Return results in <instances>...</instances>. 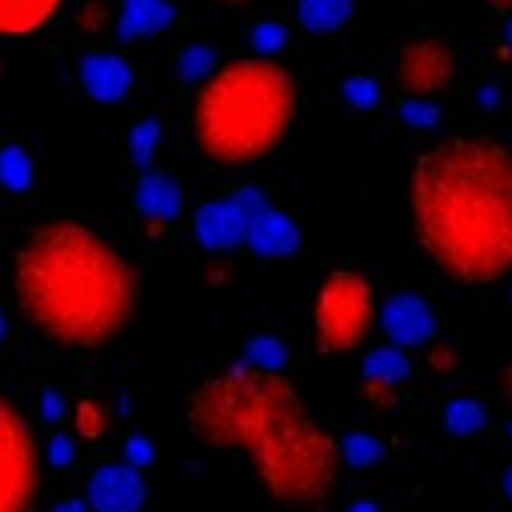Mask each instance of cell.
Here are the masks:
<instances>
[{"label":"cell","instance_id":"obj_7","mask_svg":"<svg viewBox=\"0 0 512 512\" xmlns=\"http://www.w3.org/2000/svg\"><path fill=\"white\" fill-rule=\"evenodd\" d=\"M456 80V52L440 36H416L396 52V84L404 96L436 100Z\"/></svg>","mask_w":512,"mask_h":512},{"label":"cell","instance_id":"obj_26","mask_svg":"<svg viewBox=\"0 0 512 512\" xmlns=\"http://www.w3.org/2000/svg\"><path fill=\"white\" fill-rule=\"evenodd\" d=\"M244 364L280 372V364H284V344L272 340V336H256V340H248V360H244Z\"/></svg>","mask_w":512,"mask_h":512},{"label":"cell","instance_id":"obj_12","mask_svg":"<svg viewBox=\"0 0 512 512\" xmlns=\"http://www.w3.org/2000/svg\"><path fill=\"white\" fill-rule=\"evenodd\" d=\"M80 84L92 100L100 104H116L120 96H128L132 88V68L116 56V52H88L80 60Z\"/></svg>","mask_w":512,"mask_h":512},{"label":"cell","instance_id":"obj_34","mask_svg":"<svg viewBox=\"0 0 512 512\" xmlns=\"http://www.w3.org/2000/svg\"><path fill=\"white\" fill-rule=\"evenodd\" d=\"M52 512H92V508H88L84 500H60V504H56Z\"/></svg>","mask_w":512,"mask_h":512},{"label":"cell","instance_id":"obj_8","mask_svg":"<svg viewBox=\"0 0 512 512\" xmlns=\"http://www.w3.org/2000/svg\"><path fill=\"white\" fill-rule=\"evenodd\" d=\"M264 208H268V200H264L260 188H240L236 196L200 204L196 216H192V232L208 252H228V248L244 244V232H248L252 216L264 212Z\"/></svg>","mask_w":512,"mask_h":512},{"label":"cell","instance_id":"obj_1","mask_svg":"<svg viewBox=\"0 0 512 512\" xmlns=\"http://www.w3.org/2000/svg\"><path fill=\"white\" fill-rule=\"evenodd\" d=\"M188 428L216 452H240L280 504H324L340 480V440L312 420L284 372L256 364L216 368L188 400Z\"/></svg>","mask_w":512,"mask_h":512},{"label":"cell","instance_id":"obj_28","mask_svg":"<svg viewBox=\"0 0 512 512\" xmlns=\"http://www.w3.org/2000/svg\"><path fill=\"white\" fill-rule=\"evenodd\" d=\"M124 460H128L132 468H144V464L152 460V444H148V436H128V440H124Z\"/></svg>","mask_w":512,"mask_h":512},{"label":"cell","instance_id":"obj_37","mask_svg":"<svg viewBox=\"0 0 512 512\" xmlns=\"http://www.w3.org/2000/svg\"><path fill=\"white\" fill-rule=\"evenodd\" d=\"M216 4H228V8H244L248 0H216Z\"/></svg>","mask_w":512,"mask_h":512},{"label":"cell","instance_id":"obj_22","mask_svg":"<svg viewBox=\"0 0 512 512\" xmlns=\"http://www.w3.org/2000/svg\"><path fill=\"white\" fill-rule=\"evenodd\" d=\"M444 424H448V432H476V428H484V408L476 404V400H452V404H444Z\"/></svg>","mask_w":512,"mask_h":512},{"label":"cell","instance_id":"obj_10","mask_svg":"<svg viewBox=\"0 0 512 512\" xmlns=\"http://www.w3.org/2000/svg\"><path fill=\"white\" fill-rule=\"evenodd\" d=\"M376 320L384 324L388 340L400 344V348L428 344L432 332H436V316H432V308H428L416 292H392V296L376 308Z\"/></svg>","mask_w":512,"mask_h":512},{"label":"cell","instance_id":"obj_4","mask_svg":"<svg viewBox=\"0 0 512 512\" xmlns=\"http://www.w3.org/2000/svg\"><path fill=\"white\" fill-rule=\"evenodd\" d=\"M300 112V88L272 56H240L220 64L196 92V148L220 164H256L280 148Z\"/></svg>","mask_w":512,"mask_h":512},{"label":"cell","instance_id":"obj_25","mask_svg":"<svg viewBox=\"0 0 512 512\" xmlns=\"http://www.w3.org/2000/svg\"><path fill=\"white\" fill-rule=\"evenodd\" d=\"M340 96H344L352 108H376V100H380V84H376L372 76H348V80L340 84Z\"/></svg>","mask_w":512,"mask_h":512},{"label":"cell","instance_id":"obj_13","mask_svg":"<svg viewBox=\"0 0 512 512\" xmlns=\"http://www.w3.org/2000/svg\"><path fill=\"white\" fill-rule=\"evenodd\" d=\"M136 208H140V216L164 224V220H176V216H180L184 192H180V184H176L168 172H148V176H140V184H136Z\"/></svg>","mask_w":512,"mask_h":512},{"label":"cell","instance_id":"obj_2","mask_svg":"<svg viewBox=\"0 0 512 512\" xmlns=\"http://www.w3.org/2000/svg\"><path fill=\"white\" fill-rule=\"evenodd\" d=\"M408 220L448 280L488 288L512 276V148L488 136L424 148L408 172Z\"/></svg>","mask_w":512,"mask_h":512},{"label":"cell","instance_id":"obj_32","mask_svg":"<svg viewBox=\"0 0 512 512\" xmlns=\"http://www.w3.org/2000/svg\"><path fill=\"white\" fill-rule=\"evenodd\" d=\"M500 392H504V400L512 404V360L500 368Z\"/></svg>","mask_w":512,"mask_h":512},{"label":"cell","instance_id":"obj_6","mask_svg":"<svg viewBox=\"0 0 512 512\" xmlns=\"http://www.w3.org/2000/svg\"><path fill=\"white\" fill-rule=\"evenodd\" d=\"M40 492V448L24 412L0 396V512H32Z\"/></svg>","mask_w":512,"mask_h":512},{"label":"cell","instance_id":"obj_27","mask_svg":"<svg viewBox=\"0 0 512 512\" xmlns=\"http://www.w3.org/2000/svg\"><path fill=\"white\" fill-rule=\"evenodd\" d=\"M400 120L412 124V128H432V124L440 120V108H436V100L404 96V100H400Z\"/></svg>","mask_w":512,"mask_h":512},{"label":"cell","instance_id":"obj_24","mask_svg":"<svg viewBox=\"0 0 512 512\" xmlns=\"http://www.w3.org/2000/svg\"><path fill=\"white\" fill-rule=\"evenodd\" d=\"M284 44H288V28H284V24L260 20V24L252 28V48H256V56H276Z\"/></svg>","mask_w":512,"mask_h":512},{"label":"cell","instance_id":"obj_15","mask_svg":"<svg viewBox=\"0 0 512 512\" xmlns=\"http://www.w3.org/2000/svg\"><path fill=\"white\" fill-rule=\"evenodd\" d=\"M36 184V152L24 140L0 144V188L8 196H28Z\"/></svg>","mask_w":512,"mask_h":512},{"label":"cell","instance_id":"obj_14","mask_svg":"<svg viewBox=\"0 0 512 512\" xmlns=\"http://www.w3.org/2000/svg\"><path fill=\"white\" fill-rule=\"evenodd\" d=\"M172 24V4L168 0H120V16H116V32L124 40H144L160 28Z\"/></svg>","mask_w":512,"mask_h":512},{"label":"cell","instance_id":"obj_16","mask_svg":"<svg viewBox=\"0 0 512 512\" xmlns=\"http://www.w3.org/2000/svg\"><path fill=\"white\" fill-rule=\"evenodd\" d=\"M60 0H0V36H28L56 16Z\"/></svg>","mask_w":512,"mask_h":512},{"label":"cell","instance_id":"obj_38","mask_svg":"<svg viewBox=\"0 0 512 512\" xmlns=\"http://www.w3.org/2000/svg\"><path fill=\"white\" fill-rule=\"evenodd\" d=\"M0 340H4V312H0Z\"/></svg>","mask_w":512,"mask_h":512},{"label":"cell","instance_id":"obj_39","mask_svg":"<svg viewBox=\"0 0 512 512\" xmlns=\"http://www.w3.org/2000/svg\"><path fill=\"white\" fill-rule=\"evenodd\" d=\"M508 492H512V468H508Z\"/></svg>","mask_w":512,"mask_h":512},{"label":"cell","instance_id":"obj_21","mask_svg":"<svg viewBox=\"0 0 512 512\" xmlns=\"http://www.w3.org/2000/svg\"><path fill=\"white\" fill-rule=\"evenodd\" d=\"M380 452H384L380 440L368 436V432H348V436L340 440V460H344V464H356V468H360V464H376Z\"/></svg>","mask_w":512,"mask_h":512},{"label":"cell","instance_id":"obj_41","mask_svg":"<svg viewBox=\"0 0 512 512\" xmlns=\"http://www.w3.org/2000/svg\"><path fill=\"white\" fill-rule=\"evenodd\" d=\"M508 436H512V424H508Z\"/></svg>","mask_w":512,"mask_h":512},{"label":"cell","instance_id":"obj_9","mask_svg":"<svg viewBox=\"0 0 512 512\" xmlns=\"http://www.w3.org/2000/svg\"><path fill=\"white\" fill-rule=\"evenodd\" d=\"M144 500H148V484L140 468H132L128 460L100 464L84 484V504L92 512H140Z\"/></svg>","mask_w":512,"mask_h":512},{"label":"cell","instance_id":"obj_23","mask_svg":"<svg viewBox=\"0 0 512 512\" xmlns=\"http://www.w3.org/2000/svg\"><path fill=\"white\" fill-rule=\"evenodd\" d=\"M156 140H160V124H156V120H140V124L132 128V136H128V152H132V160H136L140 168L152 164Z\"/></svg>","mask_w":512,"mask_h":512},{"label":"cell","instance_id":"obj_3","mask_svg":"<svg viewBox=\"0 0 512 512\" xmlns=\"http://www.w3.org/2000/svg\"><path fill=\"white\" fill-rule=\"evenodd\" d=\"M12 288L24 316L64 348H104L140 304L136 268L100 232L64 216L20 240Z\"/></svg>","mask_w":512,"mask_h":512},{"label":"cell","instance_id":"obj_18","mask_svg":"<svg viewBox=\"0 0 512 512\" xmlns=\"http://www.w3.org/2000/svg\"><path fill=\"white\" fill-rule=\"evenodd\" d=\"M408 356H404V348L400 344H384V348H372L368 356H364V364H360V372H364V384H388V388H396L404 376H408Z\"/></svg>","mask_w":512,"mask_h":512},{"label":"cell","instance_id":"obj_35","mask_svg":"<svg viewBox=\"0 0 512 512\" xmlns=\"http://www.w3.org/2000/svg\"><path fill=\"white\" fill-rule=\"evenodd\" d=\"M496 16H512V0H488Z\"/></svg>","mask_w":512,"mask_h":512},{"label":"cell","instance_id":"obj_33","mask_svg":"<svg viewBox=\"0 0 512 512\" xmlns=\"http://www.w3.org/2000/svg\"><path fill=\"white\" fill-rule=\"evenodd\" d=\"M52 448H56V452H52V460H64V464L72 460V444H68V440H52Z\"/></svg>","mask_w":512,"mask_h":512},{"label":"cell","instance_id":"obj_31","mask_svg":"<svg viewBox=\"0 0 512 512\" xmlns=\"http://www.w3.org/2000/svg\"><path fill=\"white\" fill-rule=\"evenodd\" d=\"M44 416H48V420H60V416H64V404H60L52 392L44 396Z\"/></svg>","mask_w":512,"mask_h":512},{"label":"cell","instance_id":"obj_36","mask_svg":"<svg viewBox=\"0 0 512 512\" xmlns=\"http://www.w3.org/2000/svg\"><path fill=\"white\" fill-rule=\"evenodd\" d=\"M348 512H376V504H372V500H352Z\"/></svg>","mask_w":512,"mask_h":512},{"label":"cell","instance_id":"obj_30","mask_svg":"<svg viewBox=\"0 0 512 512\" xmlns=\"http://www.w3.org/2000/svg\"><path fill=\"white\" fill-rule=\"evenodd\" d=\"M428 364L432 368H452V348H432L428 352Z\"/></svg>","mask_w":512,"mask_h":512},{"label":"cell","instance_id":"obj_19","mask_svg":"<svg viewBox=\"0 0 512 512\" xmlns=\"http://www.w3.org/2000/svg\"><path fill=\"white\" fill-rule=\"evenodd\" d=\"M108 404L96 400V396H80L76 408H72V424H76V436L80 440H100L108 432Z\"/></svg>","mask_w":512,"mask_h":512},{"label":"cell","instance_id":"obj_40","mask_svg":"<svg viewBox=\"0 0 512 512\" xmlns=\"http://www.w3.org/2000/svg\"><path fill=\"white\" fill-rule=\"evenodd\" d=\"M508 40H512V16H508Z\"/></svg>","mask_w":512,"mask_h":512},{"label":"cell","instance_id":"obj_29","mask_svg":"<svg viewBox=\"0 0 512 512\" xmlns=\"http://www.w3.org/2000/svg\"><path fill=\"white\" fill-rule=\"evenodd\" d=\"M80 24H84L88 32H96V28L104 24V8H100V4H88V8H84V16H80Z\"/></svg>","mask_w":512,"mask_h":512},{"label":"cell","instance_id":"obj_17","mask_svg":"<svg viewBox=\"0 0 512 512\" xmlns=\"http://www.w3.org/2000/svg\"><path fill=\"white\" fill-rule=\"evenodd\" d=\"M352 4L356 0H296V20L304 32L328 36V32H340L348 24Z\"/></svg>","mask_w":512,"mask_h":512},{"label":"cell","instance_id":"obj_5","mask_svg":"<svg viewBox=\"0 0 512 512\" xmlns=\"http://www.w3.org/2000/svg\"><path fill=\"white\" fill-rule=\"evenodd\" d=\"M376 320V288L356 268H332L312 300V336L320 352H352Z\"/></svg>","mask_w":512,"mask_h":512},{"label":"cell","instance_id":"obj_20","mask_svg":"<svg viewBox=\"0 0 512 512\" xmlns=\"http://www.w3.org/2000/svg\"><path fill=\"white\" fill-rule=\"evenodd\" d=\"M176 72H180V80H208V76L216 72V56H212V48H208V44H192V48H184V52L176 56Z\"/></svg>","mask_w":512,"mask_h":512},{"label":"cell","instance_id":"obj_11","mask_svg":"<svg viewBox=\"0 0 512 512\" xmlns=\"http://www.w3.org/2000/svg\"><path fill=\"white\" fill-rule=\"evenodd\" d=\"M244 244L264 260H280V256H292L300 248V228H296V220L288 212L268 204L264 212L252 216V224L244 232Z\"/></svg>","mask_w":512,"mask_h":512}]
</instances>
